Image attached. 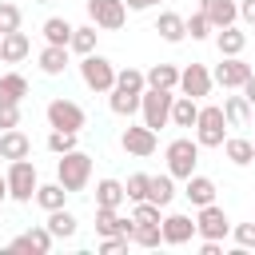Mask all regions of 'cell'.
<instances>
[{"label": "cell", "instance_id": "cell-1", "mask_svg": "<svg viewBox=\"0 0 255 255\" xmlns=\"http://www.w3.org/2000/svg\"><path fill=\"white\" fill-rule=\"evenodd\" d=\"M56 179L68 187V191H84L88 179H92V155L84 151H64L56 159Z\"/></svg>", "mask_w": 255, "mask_h": 255}, {"label": "cell", "instance_id": "cell-2", "mask_svg": "<svg viewBox=\"0 0 255 255\" xmlns=\"http://www.w3.org/2000/svg\"><path fill=\"white\" fill-rule=\"evenodd\" d=\"M36 187H40L36 163H32L28 155H24V159H12V163H8V199L32 203V199H36Z\"/></svg>", "mask_w": 255, "mask_h": 255}, {"label": "cell", "instance_id": "cell-3", "mask_svg": "<svg viewBox=\"0 0 255 255\" xmlns=\"http://www.w3.org/2000/svg\"><path fill=\"white\" fill-rule=\"evenodd\" d=\"M171 104H175V96L167 92V88H143V96H139V116H143V124L147 128H163V124H171Z\"/></svg>", "mask_w": 255, "mask_h": 255}, {"label": "cell", "instance_id": "cell-4", "mask_svg": "<svg viewBox=\"0 0 255 255\" xmlns=\"http://www.w3.org/2000/svg\"><path fill=\"white\" fill-rule=\"evenodd\" d=\"M163 155H167V171L175 179H187V175H195V163H199V139L179 135L163 147Z\"/></svg>", "mask_w": 255, "mask_h": 255}, {"label": "cell", "instance_id": "cell-5", "mask_svg": "<svg viewBox=\"0 0 255 255\" xmlns=\"http://www.w3.org/2000/svg\"><path fill=\"white\" fill-rule=\"evenodd\" d=\"M195 139H199V147H223V139H227V116H223V108H215V104L199 108Z\"/></svg>", "mask_w": 255, "mask_h": 255}, {"label": "cell", "instance_id": "cell-6", "mask_svg": "<svg viewBox=\"0 0 255 255\" xmlns=\"http://www.w3.org/2000/svg\"><path fill=\"white\" fill-rule=\"evenodd\" d=\"M80 76H84V84L92 92H112L116 88V64L108 56H100V52L80 56Z\"/></svg>", "mask_w": 255, "mask_h": 255}, {"label": "cell", "instance_id": "cell-7", "mask_svg": "<svg viewBox=\"0 0 255 255\" xmlns=\"http://www.w3.org/2000/svg\"><path fill=\"white\" fill-rule=\"evenodd\" d=\"M44 116H48V128H64V131H80V128L88 124L84 108H80L76 100H64V96H56V100L44 108Z\"/></svg>", "mask_w": 255, "mask_h": 255}, {"label": "cell", "instance_id": "cell-8", "mask_svg": "<svg viewBox=\"0 0 255 255\" xmlns=\"http://www.w3.org/2000/svg\"><path fill=\"white\" fill-rule=\"evenodd\" d=\"M88 20L104 32H116L128 20V4L124 0H88Z\"/></svg>", "mask_w": 255, "mask_h": 255}, {"label": "cell", "instance_id": "cell-9", "mask_svg": "<svg viewBox=\"0 0 255 255\" xmlns=\"http://www.w3.org/2000/svg\"><path fill=\"white\" fill-rule=\"evenodd\" d=\"M120 143H124V151H128V155H139V159H147V155L159 147L155 128H147V124H128V128H124V135H120Z\"/></svg>", "mask_w": 255, "mask_h": 255}, {"label": "cell", "instance_id": "cell-10", "mask_svg": "<svg viewBox=\"0 0 255 255\" xmlns=\"http://www.w3.org/2000/svg\"><path fill=\"white\" fill-rule=\"evenodd\" d=\"M227 231H231L227 211H223V207H215V203H203V207H199V215H195V235H203V239H223Z\"/></svg>", "mask_w": 255, "mask_h": 255}, {"label": "cell", "instance_id": "cell-11", "mask_svg": "<svg viewBox=\"0 0 255 255\" xmlns=\"http://www.w3.org/2000/svg\"><path fill=\"white\" fill-rule=\"evenodd\" d=\"M247 76H251V64H247L243 56H223V64L215 68V76H211V80H215L219 88H231V92H235V88H243V84H247Z\"/></svg>", "mask_w": 255, "mask_h": 255}, {"label": "cell", "instance_id": "cell-12", "mask_svg": "<svg viewBox=\"0 0 255 255\" xmlns=\"http://www.w3.org/2000/svg\"><path fill=\"white\" fill-rule=\"evenodd\" d=\"M179 92H183V96H191V100L211 96V72H207L203 64H187V68L179 72Z\"/></svg>", "mask_w": 255, "mask_h": 255}, {"label": "cell", "instance_id": "cell-13", "mask_svg": "<svg viewBox=\"0 0 255 255\" xmlns=\"http://www.w3.org/2000/svg\"><path fill=\"white\" fill-rule=\"evenodd\" d=\"M131 227H135V219H124L120 207H96V231L100 235H128L131 239Z\"/></svg>", "mask_w": 255, "mask_h": 255}, {"label": "cell", "instance_id": "cell-14", "mask_svg": "<svg viewBox=\"0 0 255 255\" xmlns=\"http://www.w3.org/2000/svg\"><path fill=\"white\" fill-rule=\"evenodd\" d=\"M159 227H163V243H171V247H183L195 235V219L191 215H167Z\"/></svg>", "mask_w": 255, "mask_h": 255}, {"label": "cell", "instance_id": "cell-15", "mask_svg": "<svg viewBox=\"0 0 255 255\" xmlns=\"http://www.w3.org/2000/svg\"><path fill=\"white\" fill-rule=\"evenodd\" d=\"M28 52H32V40L16 28V32H4V40H0V60L4 64H20V60H28Z\"/></svg>", "mask_w": 255, "mask_h": 255}, {"label": "cell", "instance_id": "cell-16", "mask_svg": "<svg viewBox=\"0 0 255 255\" xmlns=\"http://www.w3.org/2000/svg\"><path fill=\"white\" fill-rule=\"evenodd\" d=\"M0 155L12 163V159H24V155H32V139L20 131V128H8V131H0Z\"/></svg>", "mask_w": 255, "mask_h": 255}, {"label": "cell", "instance_id": "cell-17", "mask_svg": "<svg viewBox=\"0 0 255 255\" xmlns=\"http://www.w3.org/2000/svg\"><path fill=\"white\" fill-rule=\"evenodd\" d=\"M199 12H207V20L215 28H227L239 20V4L235 0H199Z\"/></svg>", "mask_w": 255, "mask_h": 255}, {"label": "cell", "instance_id": "cell-18", "mask_svg": "<svg viewBox=\"0 0 255 255\" xmlns=\"http://www.w3.org/2000/svg\"><path fill=\"white\" fill-rule=\"evenodd\" d=\"M251 112H255V108H251V100H247L243 92L223 100V116H227V128H247V124H251Z\"/></svg>", "mask_w": 255, "mask_h": 255}, {"label": "cell", "instance_id": "cell-19", "mask_svg": "<svg viewBox=\"0 0 255 255\" xmlns=\"http://www.w3.org/2000/svg\"><path fill=\"white\" fill-rule=\"evenodd\" d=\"M155 32H159V40H167V44H179V40L187 36V20H183L179 12H159V20H155Z\"/></svg>", "mask_w": 255, "mask_h": 255}, {"label": "cell", "instance_id": "cell-20", "mask_svg": "<svg viewBox=\"0 0 255 255\" xmlns=\"http://www.w3.org/2000/svg\"><path fill=\"white\" fill-rule=\"evenodd\" d=\"M215 48H219V56H243V48H247V36H243L235 24H227V28H215Z\"/></svg>", "mask_w": 255, "mask_h": 255}, {"label": "cell", "instance_id": "cell-21", "mask_svg": "<svg viewBox=\"0 0 255 255\" xmlns=\"http://www.w3.org/2000/svg\"><path fill=\"white\" fill-rule=\"evenodd\" d=\"M223 155H227L235 167H247V163H255V143L243 139V135H227V139H223Z\"/></svg>", "mask_w": 255, "mask_h": 255}, {"label": "cell", "instance_id": "cell-22", "mask_svg": "<svg viewBox=\"0 0 255 255\" xmlns=\"http://www.w3.org/2000/svg\"><path fill=\"white\" fill-rule=\"evenodd\" d=\"M195 120H199V100L175 96V104H171V124H175V128H195Z\"/></svg>", "mask_w": 255, "mask_h": 255}, {"label": "cell", "instance_id": "cell-23", "mask_svg": "<svg viewBox=\"0 0 255 255\" xmlns=\"http://www.w3.org/2000/svg\"><path fill=\"white\" fill-rule=\"evenodd\" d=\"M183 195H187L195 207H203V203H215V183H211L207 175H187V187H183Z\"/></svg>", "mask_w": 255, "mask_h": 255}, {"label": "cell", "instance_id": "cell-24", "mask_svg": "<svg viewBox=\"0 0 255 255\" xmlns=\"http://www.w3.org/2000/svg\"><path fill=\"white\" fill-rule=\"evenodd\" d=\"M68 68V48L64 44H48L44 52H40V72L44 76H60Z\"/></svg>", "mask_w": 255, "mask_h": 255}, {"label": "cell", "instance_id": "cell-25", "mask_svg": "<svg viewBox=\"0 0 255 255\" xmlns=\"http://www.w3.org/2000/svg\"><path fill=\"white\" fill-rule=\"evenodd\" d=\"M147 88H167V92H175V88H179V68H175V64H151V68H147Z\"/></svg>", "mask_w": 255, "mask_h": 255}, {"label": "cell", "instance_id": "cell-26", "mask_svg": "<svg viewBox=\"0 0 255 255\" xmlns=\"http://www.w3.org/2000/svg\"><path fill=\"white\" fill-rule=\"evenodd\" d=\"M124 199H128V191H124L120 179H100L96 183V207H120Z\"/></svg>", "mask_w": 255, "mask_h": 255}, {"label": "cell", "instance_id": "cell-27", "mask_svg": "<svg viewBox=\"0 0 255 255\" xmlns=\"http://www.w3.org/2000/svg\"><path fill=\"white\" fill-rule=\"evenodd\" d=\"M68 195H72V191H68L60 179H56V183H40V187H36V203H40L44 211H56V207H64V199H68Z\"/></svg>", "mask_w": 255, "mask_h": 255}, {"label": "cell", "instance_id": "cell-28", "mask_svg": "<svg viewBox=\"0 0 255 255\" xmlns=\"http://www.w3.org/2000/svg\"><path fill=\"white\" fill-rule=\"evenodd\" d=\"M76 227H80V219H76L72 211H64V207L48 211V231H52L56 239H72V235H76Z\"/></svg>", "mask_w": 255, "mask_h": 255}, {"label": "cell", "instance_id": "cell-29", "mask_svg": "<svg viewBox=\"0 0 255 255\" xmlns=\"http://www.w3.org/2000/svg\"><path fill=\"white\" fill-rule=\"evenodd\" d=\"M24 96H28V80H24L20 72L0 76V104H20Z\"/></svg>", "mask_w": 255, "mask_h": 255}, {"label": "cell", "instance_id": "cell-30", "mask_svg": "<svg viewBox=\"0 0 255 255\" xmlns=\"http://www.w3.org/2000/svg\"><path fill=\"white\" fill-rule=\"evenodd\" d=\"M175 175L171 171H163V175H151V187H147V199L151 203H159V207H167L171 199H175V183H171Z\"/></svg>", "mask_w": 255, "mask_h": 255}, {"label": "cell", "instance_id": "cell-31", "mask_svg": "<svg viewBox=\"0 0 255 255\" xmlns=\"http://www.w3.org/2000/svg\"><path fill=\"white\" fill-rule=\"evenodd\" d=\"M72 32H76V28H72L64 16H48V20H44V40H48V44H64V48H68V44H72Z\"/></svg>", "mask_w": 255, "mask_h": 255}, {"label": "cell", "instance_id": "cell-32", "mask_svg": "<svg viewBox=\"0 0 255 255\" xmlns=\"http://www.w3.org/2000/svg\"><path fill=\"white\" fill-rule=\"evenodd\" d=\"M108 96H112L108 104H112V112H116V116H135V112H139V96H135V92H128V88H112Z\"/></svg>", "mask_w": 255, "mask_h": 255}, {"label": "cell", "instance_id": "cell-33", "mask_svg": "<svg viewBox=\"0 0 255 255\" xmlns=\"http://www.w3.org/2000/svg\"><path fill=\"white\" fill-rule=\"evenodd\" d=\"M96 36H100L96 24H84V28L72 32V44H68V48H72L76 56H92V52H96Z\"/></svg>", "mask_w": 255, "mask_h": 255}, {"label": "cell", "instance_id": "cell-34", "mask_svg": "<svg viewBox=\"0 0 255 255\" xmlns=\"http://www.w3.org/2000/svg\"><path fill=\"white\" fill-rule=\"evenodd\" d=\"M131 243H139V247H159V243H163V227H159V223H135V227H131Z\"/></svg>", "mask_w": 255, "mask_h": 255}, {"label": "cell", "instance_id": "cell-35", "mask_svg": "<svg viewBox=\"0 0 255 255\" xmlns=\"http://www.w3.org/2000/svg\"><path fill=\"white\" fill-rule=\"evenodd\" d=\"M116 88H128V92L143 96V88H147V72H139V68H124V72H116Z\"/></svg>", "mask_w": 255, "mask_h": 255}, {"label": "cell", "instance_id": "cell-36", "mask_svg": "<svg viewBox=\"0 0 255 255\" xmlns=\"http://www.w3.org/2000/svg\"><path fill=\"white\" fill-rule=\"evenodd\" d=\"M76 135H80V131L52 128V131H48V151H56V155H64V151H76Z\"/></svg>", "mask_w": 255, "mask_h": 255}, {"label": "cell", "instance_id": "cell-37", "mask_svg": "<svg viewBox=\"0 0 255 255\" xmlns=\"http://www.w3.org/2000/svg\"><path fill=\"white\" fill-rule=\"evenodd\" d=\"M211 32H215V24L207 20V12H191V16H187V36H191V40H207Z\"/></svg>", "mask_w": 255, "mask_h": 255}, {"label": "cell", "instance_id": "cell-38", "mask_svg": "<svg viewBox=\"0 0 255 255\" xmlns=\"http://www.w3.org/2000/svg\"><path fill=\"white\" fill-rule=\"evenodd\" d=\"M147 187H151V175H143V171L128 175V183H124V191H128V199H131V203L147 199Z\"/></svg>", "mask_w": 255, "mask_h": 255}, {"label": "cell", "instance_id": "cell-39", "mask_svg": "<svg viewBox=\"0 0 255 255\" xmlns=\"http://www.w3.org/2000/svg\"><path fill=\"white\" fill-rule=\"evenodd\" d=\"M28 243H32V251L48 255V251H52V243H56V235H52V231H48V223H44V227H32V231H28Z\"/></svg>", "mask_w": 255, "mask_h": 255}, {"label": "cell", "instance_id": "cell-40", "mask_svg": "<svg viewBox=\"0 0 255 255\" xmlns=\"http://www.w3.org/2000/svg\"><path fill=\"white\" fill-rule=\"evenodd\" d=\"M20 28V8L12 0H0V36L4 32H16Z\"/></svg>", "mask_w": 255, "mask_h": 255}, {"label": "cell", "instance_id": "cell-41", "mask_svg": "<svg viewBox=\"0 0 255 255\" xmlns=\"http://www.w3.org/2000/svg\"><path fill=\"white\" fill-rule=\"evenodd\" d=\"M128 243H131L128 235H104L100 239V251L104 255H120V251H128Z\"/></svg>", "mask_w": 255, "mask_h": 255}, {"label": "cell", "instance_id": "cell-42", "mask_svg": "<svg viewBox=\"0 0 255 255\" xmlns=\"http://www.w3.org/2000/svg\"><path fill=\"white\" fill-rule=\"evenodd\" d=\"M20 128V104H0V131Z\"/></svg>", "mask_w": 255, "mask_h": 255}, {"label": "cell", "instance_id": "cell-43", "mask_svg": "<svg viewBox=\"0 0 255 255\" xmlns=\"http://www.w3.org/2000/svg\"><path fill=\"white\" fill-rule=\"evenodd\" d=\"M235 243L247 251V247H255V223H239L235 227Z\"/></svg>", "mask_w": 255, "mask_h": 255}, {"label": "cell", "instance_id": "cell-44", "mask_svg": "<svg viewBox=\"0 0 255 255\" xmlns=\"http://www.w3.org/2000/svg\"><path fill=\"white\" fill-rule=\"evenodd\" d=\"M239 20L255 24V0H243V4H239Z\"/></svg>", "mask_w": 255, "mask_h": 255}, {"label": "cell", "instance_id": "cell-45", "mask_svg": "<svg viewBox=\"0 0 255 255\" xmlns=\"http://www.w3.org/2000/svg\"><path fill=\"white\" fill-rule=\"evenodd\" d=\"M239 92H243V96H247V100H251V108H255V72H251V76H247V84H243V88H239Z\"/></svg>", "mask_w": 255, "mask_h": 255}, {"label": "cell", "instance_id": "cell-46", "mask_svg": "<svg viewBox=\"0 0 255 255\" xmlns=\"http://www.w3.org/2000/svg\"><path fill=\"white\" fill-rule=\"evenodd\" d=\"M128 4V12H143V8H151V4H159V0H124Z\"/></svg>", "mask_w": 255, "mask_h": 255}, {"label": "cell", "instance_id": "cell-47", "mask_svg": "<svg viewBox=\"0 0 255 255\" xmlns=\"http://www.w3.org/2000/svg\"><path fill=\"white\" fill-rule=\"evenodd\" d=\"M8 247H12V251H32V243H28V235H16V239H12Z\"/></svg>", "mask_w": 255, "mask_h": 255}, {"label": "cell", "instance_id": "cell-48", "mask_svg": "<svg viewBox=\"0 0 255 255\" xmlns=\"http://www.w3.org/2000/svg\"><path fill=\"white\" fill-rule=\"evenodd\" d=\"M199 251H203V255H219V239H203Z\"/></svg>", "mask_w": 255, "mask_h": 255}, {"label": "cell", "instance_id": "cell-49", "mask_svg": "<svg viewBox=\"0 0 255 255\" xmlns=\"http://www.w3.org/2000/svg\"><path fill=\"white\" fill-rule=\"evenodd\" d=\"M8 199V175H0V203Z\"/></svg>", "mask_w": 255, "mask_h": 255}, {"label": "cell", "instance_id": "cell-50", "mask_svg": "<svg viewBox=\"0 0 255 255\" xmlns=\"http://www.w3.org/2000/svg\"><path fill=\"white\" fill-rule=\"evenodd\" d=\"M36 4H52V0H36Z\"/></svg>", "mask_w": 255, "mask_h": 255}, {"label": "cell", "instance_id": "cell-51", "mask_svg": "<svg viewBox=\"0 0 255 255\" xmlns=\"http://www.w3.org/2000/svg\"><path fill=\"white\" fill-rule=\"evenodd\" d=\"M251 124H255V112H251Z\"/></svg>", "mask_w": 255, "mask_h": 255}, {"label": "cell", "instance_id": "cell-52", "mask_svg": "<svg viewBox=\"0 0 255 255\" xmlns=\"http://www.w3.org/2000/svg\"><path fill=\"white\" fill-rule=\"evenodd\" d=\"M0 40H4V36H0Z\"/></svg>", "mask_w": 255, "mask_h": 255}]
</instances>
